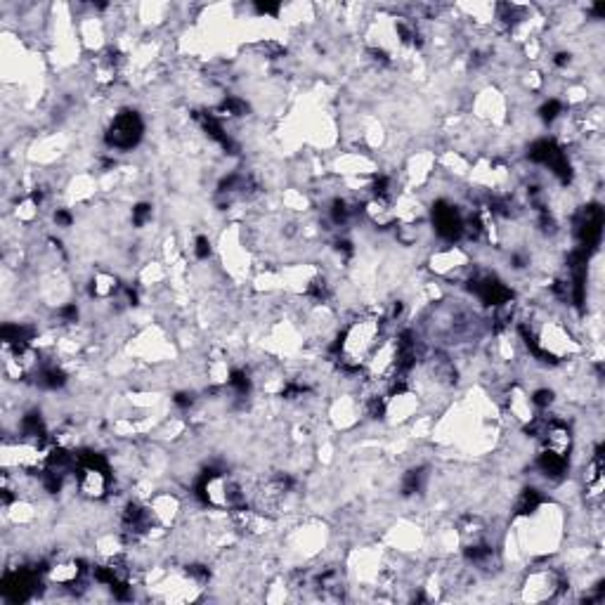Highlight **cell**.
Returning <instances> with one entry per match:
<instances>
[{
    "mask_svg": "<svg viewBox=\"0 0 605 605\" xmlns=\"http://www.w3.org/2000/svg\"><path fill=\"white\" fill-rule=\"evenodd\" d=\"M142 135H145V123H142L140 114L133 112V109H126V112L114 114L104 140L116 152H130V149L140 145Z\"/></svg>",
    "mask_w": 605,
    "mask_h": 605,
    "instance_id": "obj_1",
    "label": "cell"
}]
</instances>
